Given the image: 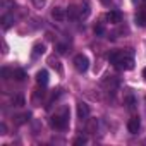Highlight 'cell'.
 <instances>
[{
    "instance_id": "cell-1",
    "label": "cell",
    "mask_w": 146,
    "mask_h": 146,
    "mask_svg": "<svg viewBox=\"0 0 146 146\" xmlns=\"http://www.w3.org/2000/svg\"><path fill=\"white\" fill-rule=\"evenodd\" d=\"M108 58H110V64H113L120 70H131L134 67V58L131 55H125L124 52H119V50L112 52L108 55Z\"/></svg>"
},
{
    "instance_id": "cell-2",
    "label": "cell",
    "mask_w": 146,
    "mask_h": 146,
    "mask_svg": "<svg viewBox=\"0 0 146 146\" xmlns=\"http://www.w3.org/2000/svg\"><path fill=\"white\" fill-rule=\"evenodd\" d=\"M69 124V110L67 108H62L60 113H55L50 117V125L53 129H65Z\"/></svg>"
},
{
    "instance_id": "cell-3",
    "label": "cell",
    "mask_w": 146,
    "mask_h": 146,
    "mask_svg": "<svg viewBox=\"0 0 146 146\" xmlns=\"http://www.w3.org/2000/svg\"><path fill=\"white\" fill-rule=\"evenodd\" d=\"M74 67H76L78 72H86L88 67H90V58L86 55H83V53L76 55L74 57Z\"/></svg>"
},
{
    "instance_id": "cell-4",
    "label": "cell",
    "mask_w": 146,
    "mask_h": 146,
    "mask_svg": "<svg viewBox=\"0 0 146 146\" xmlns=\"http://www.w3.org/2000/svg\"><path fill=\"white\" fill-rule=\"evenodd\" d=\"M78 117L81 120H88L90 119V107L86 103H83V102L78 103Z\"/></svg>"
},
{
    "instance_id": "cell-5",
    "label": "cell",
    "mask_w": 146,
    "mask_h": 146,
    "mask_svg": "<svg viewBox=\"0 0 146 146\" xmlns=\"http://www.w3.org/2000/svg\"><path fill=\"white\" fill-rule=\"evenodd\" d=\"M139 127H141V120H139V117H132V119L127 122V131H129L131 134H136V132L139 131Z\"/></svg>"
},
{
    "instance_id": "cell-6",
    "label": "cell",
    "mask_w": 146,
    "mask_h": 146,
    "mask_svg": "<svg viewBox=\"0 0 146 146\" xmlns=\"http://www.w3.org/2000/svg\"><path fill=\"white\" fill-rule=\"evenodd\" d=\"M52 17H53L55 21L62 23V21H65V17H67V12H65L62 7H53V11H52Z\"/></svg>"
},
{
    "instance_id": "cell-7",
    "label": "cell",
    "mask_w": 146,
    "mask_h": 146,
    "mask_svg": "<svg viewBox=\"0 0 146 146\" xmlns=\"http://www.w3.org/2000/svg\"><path fill=\"white\" fill-rule=\"evenodd\" d=\"M107 21H108L110 24H119V23L122 21V14H120V11H110V12L107 14Z\"/></svg>"
},
{
    "instance_id": "cell-8",
    "label": "cell",
    "mask_w": 146,
    "mask_h": 146,
    "mask_svg": "<svg viewBox=\"0 0 146 146\" xmlns=\"http://www.w3.org/2000/svg\"><path fill=\"white\" fill-rule=\"evenodd\" d=\"M36 83L38 84H46L48 83V70L46 69H41L36 72Z\"/></svg>"
},
{
    "instance_id": "cell-9",
    "label": "cell",
    "mask_w": 146,
    "mask_h": 146,
    "mask_svg": "<svg viewBox=\"0 0 146 146\" xmlns=\"http://www.w3.org/2000/svg\"><path fill=\"white\" fill-rule=\"evenodd\" d=\"M45 45L43 43H36L35 46H33V57H40V55H43L45 53Z\"/></svg>"
},
{
    "instance_id": "cell-10",
    "label": "cell",
    "mask_w": 146,
    "mask_h": 146,
    "mask_svg": "<svg viewBox=\"0 0 146 146\" xmlns=\"http://www.w3.org/2000/svg\"><path fill=\"white\" fill-rule=\"evenodd\" d=\"M125 105H127L129 110H134L136 105H137V102H136V98H134L132 95H127V96H125Z\"/></svg>"
},
{
    "instance_id": "cell-11",
    "label": "cell",
    "mask_w": 146,
    "mask_h": 146,
    "mask_svg": "<svg viewBox=\"0 0 146 146\" xmlns=\"http://www.w3.org/2000/svg\"><path fill=\"white\" fill-rule=\"evenodd\" d=\"M12 78H14L16 81H24V79H26V72H24L23 69H16L14 74H12Z\"/></svg>"
},
{
    "instance_id": "cell-12",
    "label": "cell",
    "mask_w": 146,
    "mask_h": 146,
    "mask_svg": "<svg viewBox=\"0 0 146 146\" xmlns=\"http://www.w3.org/2000/svg\"><path fill=\"white\" fill-rule=\"evenodd\" d=\"M24 103H26V100H24L23 95H16V96L12 98V105H14V107H23Z\"/></svg>"
},
{
    "instance_id": "cell-13",
    "label": "cell",
    "mask_w": 146,
    "mask_h": 146,
    "mask_svg": "<svg viewBox=\"0 0 146 146\" xmlns=\"http://www.w3.org/2000/svg\"><path fill=\"white\" fill-rule=\"evenodd\" d=\"M136 23L139 24V26H146V12H139V14H136Z\"/></svg>"
},
{
    "instance_id": "cell-14",
    "label": "cell",
    "mask_w": 146,
    "mask_h": 146,
    "mask_svg": "<svg viewBox=\"0 0 146 146\" xmlns=\"http://www.w3.org/2000/svg\"><path fill=\"white\" fill-rule=\"evenodd\" d=\"M79 16H81L83 19H86V17L90 16V5H88V2H84V5L81 7V11H79Z\"/></svg>"
},
{
    "instance_id": "cell-15",
    "label": "cell",
    "mask_w": 146,
    "mask_h": 146,
    "mask_svg": "<svg viewBox=\"0 0 146 146\" xmlns=\"http://www.w3.org/2000/svg\"><path fill=\"white\" fill-rule=\"evenodd\" d=\"M43 96H45V91H43V90H36V91L33 93V103H38L40 98H43Z\"/></svg>"
},
{
    "instance_id": "cell-16",
    "label": "cell",
    "mask_w": 146,
    "mask_h": 146,
    "mask_svg": "<svg viewBox=\"0 0 146 146\" xmlns=\"http://www.w3.org/2000/svg\"><path fill=\"white\" fill-rule=\"evenodd\" d=\"M67 17H70V19H76V17H78V7L70 5V7H69V11H67Z\"/></svg>"
},
{
    "instance_id": "cell-17",
    "label": "cell",
    "mask_w": 146,
    "mask_h": 146,
    "mask_svg": "<svg viewBox=\"0 0 146 146\" xmlns=\"http://www.w3.org/2000/svg\"><path fill=\"white\" fill-rule=\"evenodd\" d=\"M48 62H50V65H52V67H55V69H57V72H62V65H60V62H58L55 57H52Z\"/></svg>"
},
{
    "instance_id": "cell-18",
    "label": "cell",
    "mask_w": 146,
    "mask_h": 146,
    "mask_svg": "<svg viewBox=\"0 0 146 146\" xmlns=\"http://www.w3.org/2000/svg\"><path fill=\"white\" fill-rule=\"evenodd\" d=\"M29 117H31L29 113H23V115H19V117H16V124H19V125H21V124H24V122H28V120H29Z\"/></svg>"
},
{
    "instance_id": "cell-19",
    "label": "cell",
    "mask_w": 146,
    "mask_h": 146,
    "mask_svg": "<svg viewBox=\"0 0 146 146\" xmlns=\"http://www.w3.org/2000/svg\"><path fill=\"white\" fill-rule=\"evenodd\" d=\"M96 127H98V120H96V119H91V120L88 122V132H95Z\"/></svg>"
},
{
    "instance_id": "cell-20",
    "label": "cell",
    "mask_w": 146,
    "mask_h": 146,
    "mask_svg": "<svg viewBox=\"0 0 146 146\" xmlns=\"http://www.w3.org/2000/svg\"><path fill=\"white\" fill-rule=\"evenodd\" d=\"M2 23H4V29H9L11 24H12V17L11 16H4L2 17Z\"/></svg>"
},
{
    "instance_id": "cell-21",
    "label": "cell",
    "mask_w": 146,
    "mask_h": 146,
    "mask_svg": "<svg viewBox=\"0 0 146 146\" xmlns=\"http://www.w3.org/2000/svg\"><path fill=\"white\" fill-rule=\"evenodd\" d=\"M33 2V5L36 7V9H43L45 5H46V0H31Z\"/></svg>"
},
{
    "instance_id": "cell-22",
    "label": "cell",
    "mask_w": 146,
    "mask_h": 146,
    "mask_svg": "<svg viewBox=\"0 0 146 146\" xmlns=\"http://www.w3.org/2000/svg\"><path fill=\"white\" fill-rule=\"evenodd\" d=\"M93 31H95V35H98V36H102V35H103V33H105V28H103V26H102V24H96V26H95V29H93Z\"/></svg>"
},
{
    "instance_id": "cell-23",
    "label": "cell",
    "mask_w": 146,
    "mask_h": 146,
    "mask_svg": "<svg viewBox=\"0 0 146 146\" xmlns=\"http://www.w3.org/2000/svg\"><path fill=\"white\" fill-rule=\"evenodd\" d=\"M12 74H14V70L11 72V70H9L7 67H4V69H2V76H4V79H9V78H11Z\"/></svg>"
},
{
    "instance_id": "cell-24",
    "label": "cell",
    "mask_w": 146,
    "mask_h": 146,
    "mask_svg": "<svg viewBox=\"0 0 146 146\" xmlns=\"http://www.w3.org/2000/svg\"><path fill=\"white\" fill-rule=\"evenodd\" d=\"M86 143H88V139H86L84 136H79V137L74 139V144H76V146H78V144H86Z\"/></svg>"
},
{
    "instance_id": "cell-25",
    "label": "cell",
    "mask_w": 146,
    "mask_h": 146,
    "mask_svg": "<svg viewBox=\"0 0 146 146\" xmlns=\"http://www.w3.org/2000/svg\"><path fill=\"white\" fill-rule=\"evenodd\" d=\"M57 52L58 53H65L67 52V45H57Z\"/></svg>"
},
{
    "instance_id": "cell-26",
    "label": "cell",
    "mask_w": 146,
    "mask_h": 146,
    "mask_svg": "<svg viewBox=\"0 0 146 146\" xmlns=\"http://www.w3.org/2000/svg\"><path fill=\"white\" fill-rule=\"evenodd\" d=\"M0 129H2V134H5V131H7V127H5V124H2V125H0Z\"/></svg>"
},
{
    "instance_id": "cell-27",
    "label": "cell",
    "mask_w": 146,
    "mask_h": 146,
    "mask_svg": "<svg viewBox=\"0 0 146 146\" xmlns=\"http://www.w3.org/2000/svg\"><path fill=\"white\" fill-rule=\"evenodd\" d=\"M143 76H144V79H146V67H144V70H143Z\"/></svg>"
},
{
    "instance_id": "cell-28",
    "label": "cell",
    "mask_w": 146,
    "mask_h": 146,
    "mask_svg": "<svg viewBox=\"0 0 146 146\" xmlns=\"http://www.w3.org/2000/svg\"><path fill=\"white\" fill-rule=\"evenodd\" d=\"M143 2H144V4H146V0H143Z\"/></svg>"
}]
</instances>
